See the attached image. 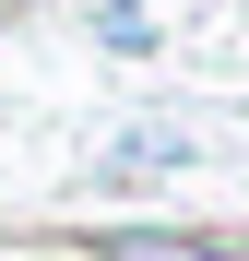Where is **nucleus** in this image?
<instances>
[{
    "mask_svg": "<svg viewBox=\"0 0 249 261\" xmlns=\"http://www.w3.org/2000/svg\"><path fill=\"white\" fill-rule=\"evenodd\" d=\"M178 154H190L178 130H143V143H119V154H107V178H154V166H178Z\"/></svg>",
    "mask_w": 249,
    "mask_h": 261,
    "instance_id": "obj_1",
    "label": "nucleus"
},
{
    "mask_svg": "<svg viewBox=\"0 0 249 261\" xmlns=\"http://www.w3.org/2000/svg\"><path fill=\"white\" fill-rule=\"evenodd\" d=\"M107 249H119V261H202V249H166V238H131V226H119Z\"/></svg>",
    "mask_w": 249,
    "mask_h": 261,
    "instance_id": "obj_2",
    "label": "nucleus"
}]
</instances>
